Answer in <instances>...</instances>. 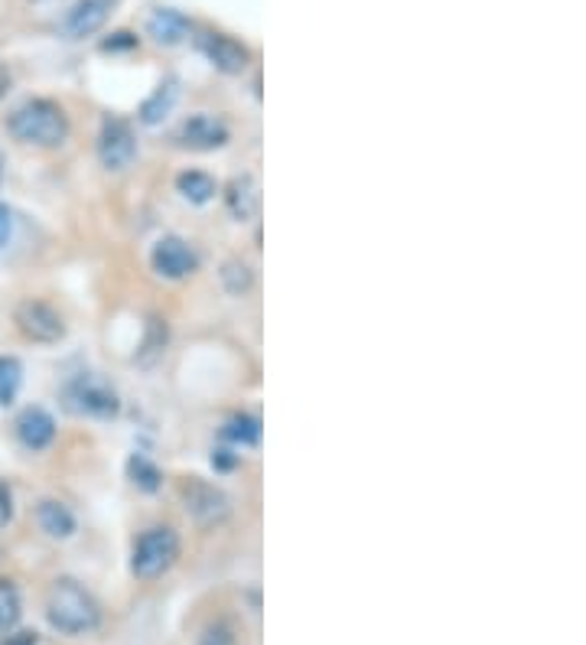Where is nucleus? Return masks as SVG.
I'll list each match as a JSON object with an SVG mask.
<instances>
[{"label": "nucleus", "instance_id": "1a4fd4ad", "mask_svg": "<svg viewBox=\"0 0 586 645\" xmlns=\"http://www.w3.org/2000/svg\"><path fill=\"white\" fill-rule=\"evenodd\" d=\"M196 46H199V53L216 66L225 75H241V72H248L251 66V50L241 43V40H235V36H228V33H216V30H206V33H199L196 36Z\"/></svg>", "mask_w": 586, "mask_h": 645}, {"label": "nucleus", "instance_id": "f03ea898", "mask_svg": "<svg viewBox=\"0 0 586 645\" xmlns=\"http://www.w3.org/2000/svg\"><path fill=\"white\" fill-rule=\"evenodd\" d=\"M46 623L63 636H88L101 626V603L75 577H59L46 590Z\"/></svg>", "mask_w": 586, "mask_h": 645}, {"label": "nucleus", "instance_id": "6ab92c4d", "mask_svg": "<svg viewBox=\"0 0 586 645\" xmlns=\"http://www.w3.org/2000/svg\"><path fill=\"white\" fill-rule=\"evenodd\" d=\"M173 101H176V88H173V82L160 85V88L153 92V98L144 101V108H141V121H144V125H156L160 118H166V111L173 108Z\"/></svg>", "mask_w": 586, "mask_h": 645}, {"label": "nucleus", "instance_id": "a211bd4d", "mask_svg": "<svg viewBox=\"0 0 586 645\" xmlns=\"http://www.w3.org/2000/svg\"><path fill=\"white\" fill-rule=\"evenodd\" d=\"M20 381H23L20 358L0 356V405H13V398L20 391Z\"/></svg>", "mask_w": 586, "mask_h": 645}, {"label": "nucleus", "instance_id": "6e6552de", "mask_svg": "<svg viewBox=\"0 0 586 645\" xmlns=\"http://www.w3.org/2000/svg\"><path fill=\"white\" fill-rule=\"evenodd\" d=\"M150 268L163 281H186V278H193L199 271V255H196V248L186 238L163 235L153 245V251H150Z\"/></svg>", "mask_w": 586, "mask_h": 645}, {"label": "nucleus", "instance_id": "4be33fe9", "mask_svg": "<svg viewBox=\"0 0 586 645\" xmlns=\"http://www.w3.org/2000/svg\"><path fill=\"white\" fill-rule=\"evenodd\" d=\"M199 645H238V636L228 623H213L203 636H199Z\"/></svg>", "mask_w": 586, "mask_h": 645}, {"label": "nucleus", "instance_id": "5701e85b", "mask_svg": "<svg viewBox=\"0 0 586 645\" xmlns=\"http://www.w3.org/2000/svg\"><path fill=\"white\" fill-rule=\"evenodd\" d=\"M13 522V493L7 483H0V528H7Z\"/></svg>", "mask_w": 586, "mask_h": 645}, {"label": "nucleus", "instance_id": "0eeeda50", "mask_svg": "<svg viewBox=\"0 0 586 645\" xmlns=\"http://www.w3.org/2000/svg\"><path fill=\"white\" fill-rule=\"evenodd\" d=\"M98 160L111 173H124L138 160V135H134L131 121H124L118 115H105V121L98 128Z\"/></svg>", "mask_w": 586, "mask_h": 645}, {"label": "nucleus", "instance_id": "39448f33", "mask_svg": "<svg viewBox=\"0 0 586 645\" xmlns=\"http://www.w3.org/2000/svg\"><path fill=\"white\" fill-rule=\"evenodd\" d=\"M180 502L199 528H216L231 512V499L225 496V490L203 476H186L180 483Z\"/></svg>", "mask_w": 586, "mask_h": 645}, {"label": "nucleus", "instance_id": "393cba45", "mask_svg": "<svg viewBox=\"0 0 586 645\" xmlns=\"http://www.w3.org/2000/svg\"><path fill=\"white\" fill-rule=\"evenodd\" d=\"M0 645H40L36 633H10L7 639H0Z\"/></svg>", "mask_w": 586, "mask_h": 645}, {"label": "nucleus", "instance_id": "f257e3e1", "mask_svg": "<svg viewBox=\"0 0 586 645\" xmlns=\"http://www.w3.org/2000/svg\"><path fill=\"white\" fill-rule=\"evenodd\" d=\"M7 135L23 147H36V150H56L69 141V115L59 101L53 98H26L23 105H17L7 121H3Z\"/></svg>", "mask_w": 586, "mask_h": 645}, {"label": "nucleus", "instance_id": "dca6fc26", "mask_svg": "<svg viewBox=\"0 0 586 645\" xmlns=\"http://www.w3.org/2000/svg\"><path fill=\"white\" fill-rule=\"evenodd\" d=\"M176 190H180V196L183 200H189L193 206H206L213 196H216V180L209 176V173H203V170H183L180 176H176Z\"/></svg>", "mask_w": 586, "mask_h": 645}, {"label": "nucleus", "instance_id": "9b49d317", "mask_svg": "<svg viewBox=\"0 0 586 645\" xmlns=\"http://www.w3.org/2000/svg\"><path fill=\"white\" fill-rule=\"evenodd\" d=\"M13 433H17V440H20L23 450L43 453V450H50L53 440H56V421H53V415H50L46 408L30 405V408H23V411L17 415Z\"/></svg>", "mask_w": 586, "mask_h": 645}, {"label": "nucleus", "instance_id": "aec40b11", "mask_svg": "<svg viewBox=\"0 0 586 645\" xmlns=\"http://www.w3.org/2000/svg\"><path fill=\"white\" fill-rule=\"evenodd\" d=\"M225 437L228 440H235V443H258L261 440V421L258 418H251V415H238V418H231L228 421V428H225Z\"/></svg>", "mask_w": 586, "mask_h": 645}, {"label": "nucleus", "instance_id": "20e7f679", "mask_svg": "<svg viewBox=\"0 0 586 645\" xmlns=\"http://www.w3.org/2000/svg\"><path fill=\"white\" fill-rule=\"evenodd\" d=\"M13 326L26 343H36V346H53L66 336L63 313L50 300H40V297H26L13 307Z\"/></svg>", "mask_w": 586, "mask_h": 645}, {"label": "nucleus", "instance_id": "a878e982", "mask_svg": "<svg viewBox=\"0 0 586 645\" xmlns=\"http://www.w3.org/2000/svg\"><path fill=\"white\" fill-rule=\"evenodd\" d=\"M7 92H10V69H7V63L0 60V101L7 98Z\"/></svg>", "mask_w": 586, "mask_h": 645}, {"label": "nucleus", "instance_id": "ddd939ff", "mask_svg": "<svg viewBox=\"0 0 586 645\" xmlns=\"http://www.w3.org/2000/svg\"><path fill=\"white\" fill-rule=\"evenodd\" d=\"M36 525L43 535L56 538V541H66L73 538L78 522H75V512L59 499H40L36 502Z\"/></svg>", "mask_w": 586, "mask_h": 645}, {"label": "nucleus", "instance_id": "4468645a", "mask_svg": "<svg viewBox=\"0 0 586 645\" xmlns=\"http://www.w3.org/2000/svg\"><path fill=\"white\" fill-rule=\"evenodd\" d=\"M258 183H254V176H235L231 183H228V193H225V203H228V213L235 215L238 222H248L251 215L258 213Z\"/></svg>", "mask_w": 586, "mask_h": 645}, {"label": "nucleus", "instance_id": "f3484780", "mask_svg": "<svg viewBox=\"0 0 586 645\" xmlns=\"http://www.w3.org/2000/svg\"><path fill=\"white\" fill-rule=\"evenodd\" d=\"M20 590L13 587V580H0V633H10L20 623Z\"/></svg>", "mask_w": 586, "mask_h": 645}, {"label": "nucleus", "instance_id": "bb28decb", "mask_svg": "<svg viewBox=\"0 0 586 645\" xmlns=\"http://www.w3.org/2000/svg\"><path fill=\"white\" fill-rule=\"evenodd\" d=\"M3 173H7V163H3V153H0V186H3Z\"/></svg>", "mask_w": 586, "mask_h": 645}, {"label": "nucleus", "instance_id": "412c9836", "mask_svg": "<svg viewBox=\"0 0 586 645\" xmlns=\"http://www.w3.org/2000/svg\"><path fill=\"white\" fill-rule=\"evenodd\" d=\"M131 473H134V483H138L141 490H146V493L160 486V483H156V480H160L156 466H150V463L141 460V456H138V460H131Z\"/></svg>", "mask_w": 586, "mask_h": 645}, {"label": "nucleus", "instance_id": "b1692460", "mask_svg": "<svg viewBox=\"0 0 586 645\" xmlns=\"http://www.w3.org/2000/svg\"><path fill=\"white\" fill-rule=\"evenodd\" d=\"M10 235H13V213L0 203V251L7 248Z\"/></svg>", "mask_w": 586, "mask_h": 645}, {"label": "nucleus", "instance_id": "423d86ee", "mask_svg": "<svg viewBox=\"0 0 586 645\" xmlns=\"http://www.w3.org/2000/svg\"><path fill=\"white\" fill-rule=\"evenodd\" d=\"M66 408L75 415H88V418H115L121 401L115 395V388L108 381H101L98 375H75L66 385Z\"/></svg>", "mask_w": 586, "mask_h": 645}, {"label": "nucleus", "instance_id": "7ed1b4c3", "mask_svg": "<svg viewBox=\"0 0 586 645\" xmlns=\"http://www.w3.org/2000/svg\"><path fill=\"white\" fill-rule=\"evenodd\" d=\"M183 541L180 531L170 525H153L134 541V555H131V573L144 583L160 580L163 573L173 571V565L180 561Z\"/></svg>", "mask_w": 586, "mask_h": 645}, {"label": "nucleus", "instance_id": "2eb2a0df", "mask_svg": "<svg viewBox=\"0 0 586 645\" xmlns=\"http://www.w3.org/2000/svg\"><path fill=\"white\" fill-rule=\"evenodd\" d=\"M146 33H150L156 43H163V46H176V43L186 40L189 23H186V17H180L176 10H156V13L146 20Z\"/></svg>", "mask_w": 586, "mask_h": 645}, {"label": "nucleus", "instance_id": "f8f14e48", "mask_svg": "<svg viewBox=\"0 0 586 645\" xmlns=\"http://www.w3.org/2000/svg\"><path fill=\"white\" fill-rule=\"evenodd\" d=\"M115 3H118V0H75L73 7L66 10V17H63V33H66L69 40L95 36V33L108 23Z\"/></svg>", "mask_w": 586, "mask_h": 645}, {"label": "nucleus", "instance_id": "9d476101", "mask_svg": "<svg viewBox=\"0 0 586 645\" xmlns=\"http://www.w3.org/2000/svg\"><path fill=\"white\" fill-rule=\"evenodd\" d=\"M231 138V131H228V125L221 121L219 115H206V111H199V115H189L183 125H180V131H176V143L180 147H186V150H219L225 147Z\"/></svg>", "mask_w": 586, "mask_h": 645}]
</instances>
